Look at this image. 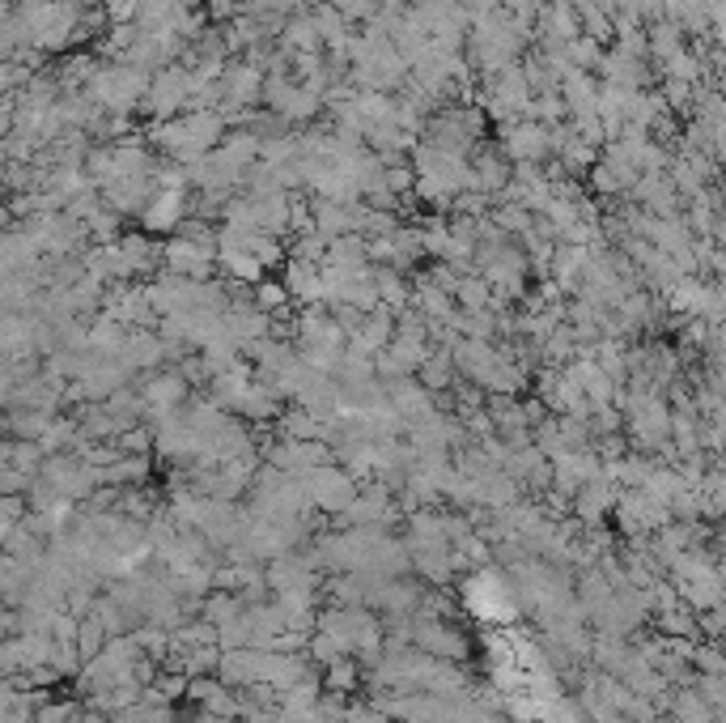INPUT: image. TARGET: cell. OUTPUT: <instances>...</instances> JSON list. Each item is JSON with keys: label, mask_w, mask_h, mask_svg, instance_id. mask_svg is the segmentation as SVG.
Returning <instances> with one entry per match:
<instances>
[{"label": "cell", "mask_w": 726, "mask_h": 723, "mask_svg": "<svg viewBox=\"0 0 726 723\" xmlns=\"http://www.w3.org/2000/svg\"><path fill=\"white\" fill-rule=\"evenodd\" d=\"M98 65H102V60H98L94 52H72V56H64L60 68H56V81H60L64 90H81L98 73Z\"/></svg>", "instance_id": "cell-27"}, {"label": "cell", "mask_w": 726, "mask_h": 723, "mask_svg": "<svg viewBox=\"0 0 726 723\" xmlns=\"http://www.w3.org/2000/svg\"><path fill=\"white\" fill-rule=\"evenodd\" d=\"M188 200L191 188H158L154 200L145 204V213H141L145 234H175V226L188 218Z\"/></svg>", "instance_id": "cell-11"}, {"label": "cell", "mask_w": 726, "mask_h": 723, "mask_svg": "<svg viewBox=\"0 0 726 723\" xmlns=\"http://www.w3.org/2000/svg\"><path fill=\"white\" fill-rule=\"evenodd\" d=\"M64 400V383L52 375H31L9 392V409H31V413H56Z\"/></svg>", "instance_id": "cell-12"}, {"label": "cell", "mask_w": 726, "mask_h": 723, "mask_svg": "<svg viewBox=\"0 0 726 723\" xmlns=\"http://www.w3.org/2000/svg\"><path fill=\"white\" fill-rule=\"evenodd\" d=\"M370 286H375L379 307H387V311H404V307H409L412 286L404 281L400 268H391V264H370Z\"/></svg>", "instance_id": "cell-20"}, {"label": "cell", "mask_w": 726, "mask_h": 723, "mask_svg": "<svg viewBox=\"0 0 726 723\" xmlns=\"http://www.w3.org/2000/svg\"><path fill=\"white\" fill-rule=\"evenodd\" d=\"M387 388V404L395 409V418L412 426V422H421V418H429V413H438V400L434 392H425L416 379H395V383H382Z\"/></svg>", "instance_id": "cell-13"}, {"label": "cell", "mask_w": 726, "mask_h": 723, "mask_svg": "<svg viewBox=\"0 0 726 723\" xmlns=\"http://www.w3.org/2000/svg\"><path fill=\"white\" fill-rule=\"evenodd\" d=\"M587 179H591V188H595L603 200H621V197H625V192H621V183L612 179V170H607V166L595 163L591 170H587Z\"/></svg>", "instance_id": "cell-38"}, {"label": "cell", "mask_w": 726, "mask_h": 723, "mask_svg": "<svg viewBox=\"0 0 726 723\" xmlns=\"http://www.w3.org/2000/svg\"><path fill=\"white\" fill-rule=\"evenodd\" d=\"M281 434L284 438H302V443H311V438H323V422L311 418L306 409H293V413H284L281 418Z\"/></svg>", "instance_id": "cell-33"}, {"label": "cell", "mask_w": 726, "mask_h": 723, "mask_svg": "<svg viewBox=\"0 0 726 723\" xmlns=\"http://www.w3.org/2000/svg\"><path fill=\"white\" fill-rule=\"evenodd\" d=\"M132 38H136V26L132 22H115L111 31H107V38H102V56H124L127 47H132Z\"/></svg>", "instance_id": "cell-35"}, {"label": "cell", "mask_w": 726, "mask_h": 723, "mask_svg": "<svg viewBox=\"0 0 726 723\" xmlns=\"http://www.w3.org/2000/svg\"><path fill=\"white\" fill-rule=\"evenodd\" d=\"M293 329H298L293 332L298 354H306V349H345V332H340L336 315L327 307H302Z\"/></svg>", "instance_id": "cell-7"}, {"label": "cell", "mask_w": 726, "mask_h": 723, "mask_svg": "<svg viewBox=\"0 0 726 723\" xmlns=\"http://www.w3.org/2000/svg\"><path fill=\"white\" fill-rule=\"evenodd\" d=\"M81 90H86V99L94 102L98 111H107V115H127L132 107H141V99H145V90H149V73L124 65V60H115V65H98V73L81 86Z\"/></svg>", "instance_id": "cell-1"}, {"label": "cell", "mask_w": 726, "mask_h": 723, "mask_svg": "<svg viewBox=\"0 0 726 723\" xmlns=\"http://www.w3.org/2000/svg\"><path fill=\"white\" fill-rule=\"evenodd\" d=\"M395 336V311H387V307H375L370 315H361V324L348 332L345 345L348 349H357V354H366V358H375L379 349H387V341Z\"/></svg>", "instance_id": "cell-16"}, {"label": "cell", "mask_w": 726, "mask_h": 723, "mask_svg": "<svg viewBox=\"0 0 726 723\" xmlns=\"http://www.w3.org/2000/svg\"><path fill=\"white\" fill-rule=\"evenodd\" d=\"M489 302H493V290H489V281L484 277H459V286H455V307H463V311H489Z\"/></svg>", "instance_id": "cell-30"}, {"label": "cell", "mask_w": 726, "mask_h": 723, "mask_svg": "<svg viewBox=\"0 0 726 723\" xmlns=\"http://www.w3.org/2000/svg\"><path fill=\"white\" fill-rule=\"evenodd\" d=\"M175 9H179V0H136L132 26H136V34L166 31V22H170V13H175Z\"/></svg>", "instance_id": "cell-28"}, {"label": "cell", "mask_w": 726, "mask_h": 723, "mask_svg": "<svg viewBox=\"0 0 726 723\" xmlns=\"http://www.w3.org/2000/svg\"><path fill=\"white\" fill-rule=\"evenodd\" d=\"M0 170H4V158H0Z\"/></svg>", "instance_id": "cell-42"}, {"label": "cell", "mask_w": 726, "mask_h": 723, "mask_svg": "<svg viewBox=\"0 0 726 723\" xmlns=\"http://www.w3.org/2000/svg\"><path fill=\"white\" fill-rule=\"evenodd\" d=\"M323 4H332L348 26H353V22H366V18L375 13V4H379V0H323Z\"/></svg>", "instance_id": "cell-37"}, {"label": "cell", "mask_w": 726, "mask_h": 723, "mask_svg": "<svg viewBox=\"0 0 726 723\" xmlns=\"http://www.w3.org/2000/svg\"><path fill=\"white\" fill-rule=\"evenodd\" d=\"M557 94L566 102L569 120H582V115H595V94H600V77L595 73H582V68H566Z\"/></svg>", "instance_id": "cell-17"}, {"label": "cell", "mask_w": 726, "mask_h": 723, "mask_svg": "<svg viewBox=\"0 0 726 723\" xmlns=\"http://www.w3.org/2000/svg\"><path fill=\"white\" fill-rule=\"evenodd\" d=\"M252 379L255 370L247 362H234L230 370H217L213 379H209V396H213V404L222 409V413H243V400L252 392Z\"/></svg>", "instance_id": "cell-15"}, {"label": "cell", "mask_w": 726, "mask_h": 723, "mask_svg": "<svg viewBox=\"0 0 726 723\" xmlns=\"http://www.w3.org/2000/svg\"><path fill=\"white\" fill-rule=\"evenodd\" d=\"M425 392H446V388H455V358H450V349L446 345H434L429 354H425V362L416 366V375H412Z\"/></svg>", "instance_id": "cell-21"}, {"label": "cell", "mask_w": 726, "mask_h": 723, "mask_svg": "<svg viewBox=\"0 0 726 723\" xmlns=\"http://www.w3.org/2000/svg\"><path fill=\"white\" fill-rule=\"evenodd\" d=\"M561 56H566V65H569V68L595 73V65H600V56H603V43L587 38V34H578V38H569L566 47H561Z\"/></svg>", "instance_id": "cell-31"}, {"label": "cell", "mask_w": 726, "mask_h": 723, "mask_svg": "<svg viewBox=\"0 0 726 723\" xmlns=\"http://www.w3.org/2000/svg\"><path fill=\"white\" fill-rule=\"evenodd\" d=\"M527 120H536V124H561V120H566V102H561V94H557V90H548V94H532Z\"/></svg>", "instance_id": "cell-34"}, {"label": "cell", "mask_w": 726, "mask_h": 723, "mask_svg": "<svg viewBox=\"0 0 726 723\" xmlns=\"http://www.w3.org/2000/svg\"><path fill=\"white\" fill-rule=\"evenodd\" d=\"M252 302L264 311V315H272V320H281L284 311H289V290H284L281 281H255V294H252Z\"/></svg>", "instance_id": "cell-32"}, {"label": "cell", "mask_w": 726, "mask_h": 723, "mask_svg": "<svg viewBox=\"0 0 726 723\" xmlns=\"http://www.w3.org/2000/svg\"><path fill=\"white\" fill-rule=\"evenodd\" d=\"M217 90H222V115L230 111H252L264 90V68H255L252 60H234L222 68L217 77Z\"/></svg>", "instance_id": "cell-6"}, {"label": "cell", "mask_w": 726, "mask_h": 723, "mask_svg": "<svg viewBox=\"0 0 726 723\" xmlns=\"http://www.w3.org/2000/svg\"><path fill=\"white\" fill-rule=\"evenodd\" d=\"M272 460L281 464V468H298V472H315L319 464H327V452L319 447L315 438H311V443H302V438H284L281 447L272 452Z\"/></svg>", "instance_id": "cell-24"}, {"label": "cell", "mask_w": 726, "mask_h": 723, "mask_svg": "<svg viewBox=\"0 0 726 723\" xmlns=\"http://www.w3.org/2000/svg\"><path fill=\"white\" fill-rule=\"evenodd\" d=\"M161 272H175V277H191V281H209L217 272V252L213 247H200L191 238L170 234L161 243Z\"/></svg>", "instance_id": "cell-3"}, {"label": "cell", "mask_w": 726, "mask_h": 723, "mask_svg": "<svg viewBox=\"0 0 726 723\" xmlns=\"http://www.w3.org/2000/svg\"><path fill=\"white\" fill-rule=\"evenodd\" d=\"M124 452H149V443H154V430L149 426H127L120 438H115Z\"/></svg>", "instance_id": "cell-39"}, {"label": "cell", "mask_w": 726, "mask_h": 723, "mask_svg": "<svg viewBox=\"0 0 726 723\" xmlns=\"http://www.w3.org/2000/svg\"><path fill=\"white\" fill-rule=\"evenodd\" d=\"M56 413H31V409H9L4 413V430L13 434V438H26V443H38L43 438V430L52 422Z\"/></svg>", "instance_id": "cell-29"}, {"label": "cell", "mask_w": 726, "mask_h": 723, "mask_svg": "<svg viewBox=\"0 0 726 723\" xmlns=\"http://www.w3.org/2000/svg\"><path fill=\"white\" fill-rule=\"evenodd\" d=\"M472 154L476 158H468V166H472V192H484L493 200L510 183V163H505V154L498 145H484V141L476 145Z\"/></svg>", "instance_id": "cell-14"}, {"label": "cell", "mask_w": 726, "mask_h": 723, "mask_svg": "<svg viewBox=\"0 0 726 723\" xmlns=\"http://www.w3.org/2000/svg\"><path fill=\"white\" fill-rule=\"evenodd\" d=\"M102 13H107L111 22H132V13H136V0H102Z\"/></svg>", "instance_id": "cell-41"}, {"label": "cell", "mask_w": 726, "mask_h": 723, "mask_svg": "<svg viewBox=\"0 0 726 723\" xmlns=\"http://www.w3.org/2000/svg\"><path fill=\"white\" fill-rule=\"evenodd\" d=\"M191 90H196L191 68L166 65L149 77V90H145V99H141V111H145V115H154V120H175V115H183V111H188Z\"/></svg>", "instance_id": "cell-2"}, {"label": "cell", "mask_w": 726, "mask_h": 723, "mask_svg": "<svg viewBox=\"0 0 726 723\" xmlns=\"http://www.w3.org/2000/svg\"><path fill=\"white\" fill-rule=\"evenodd\" d=\"M625 200H637V209L650 218H680V209H684V200L671 188L667 175H637V183L625 192Z\"/></svg>", "instance_id": "cell-9"}, {"label": "cell", "mask_w": 726, "mask_h": 723, "mask_svg": "<svg viewBox=\"0 0 726 723\" xmlns=\"http://www.w3.org/2000/svg\"><path fill=\"white\" fill-rule=\"evenodd\" d=\"M675 52H684V31L675 26V22H650V31H646V60H655V65L663 68Z\"/></svg>", "instance_id": "cell-22"}, {"label": "cell", "mask_w": 726, "mask_h": 723, "mask_svg": "<svg viewBox=\"0 0 726 723\" xmlns=\"http://www.w3.org/2000/svg\"><path fill=\"white\" fill-rule=\"evenodd\" d=\"M595 163H600V149L587 145V141H578L573 132L566 136V145L557 149V166H561V175H569V179H582Z\"/></svg>", "instance_id": "cell-25"}, {"label": "cell", "mask_w": 726, "mask_h": 723, "mask_svg": "<svg viewBox=\"0 0 726 723\" xmlns=\"http://www.w3.org/2000/svg\"><path fill=\"white\" fill-rule=\"evenodd\" d=\"M323 268H336V272H366L370 256H366V238L361 234H340L327 243L323 252Z\"/></svg>", "instance_id": "cell-19"}, {"label": "cell", "mask_w": 726, "mask_h": 723, "mask_svg": "<svg viewBox=\"0 0 726 723\" xmlns=\"http://www.w3.org/2000/svg\"><path fill=\"white\" fill-rule=\"evenodd\" d=\"M463 600H468V609H472L480 622H502V618L514 613L505 583L498 579V575H489V570H480L472 583L463 588Z\"/></svg>", "instance_id": "cell-10"}, {"label": "cell", "mask_w": 726, "mask_h": 723, "mask_svg": "<svg viewBox=\"0 0 726 723\" xmlns=\"http://www.w3.org/2000/svg\"><path fill=\"white\" fill-rule=\"evenodd\" d=\"M136 392H141V404H145V418H166V413L188 404L191 388L179 370H149Z\"/></svg>", "instance_id": "cell-5"}, {"label": "cell", "mask_w": 726, "mask_h": 723, "mask_svg": "<svg viewBox=\"0 0 726 723\" xmlns=\"http://www.w3.org/2000/svg\"><path fill=\"white\" fill-rule=\"evenodd\" d=\"M284 290H289V302L298 307H323V268L302 260H289L284 256Z\"/></svg>", "instance_id": "cell-18"}, {"label": "cell", "mask_w": 726, "mask_h": 723, "mask_svg": "<svg viewBox=\"0 0 726 723\" xmlns=\"http://www.w3.org/2000/svg\"><path fill=\"white\" fill-rule=\"evenodd\" d=\"M311 493H315L319 502H327V507H340L353 498V481L340 477L336 468H327V464H319L315 472H311Z\"/></svg>", "instance_id": "cell-26"}, {"label": "cell", "mask_w": 726, "mask_h": 723, "mask_svg": "<svg viewBox=\"0 0 726 723\" xmlns=\"http://www.w3.org/2000/svg\"><path fill=\"white\" fill-rule=\"evenodd\" d=\"M145 468H149V464L141 460V456H127V460H120L115 464V468H111V477H115V481H136V477H145Z\"/></svg>", "instance_id": "cell-40"}, {"label": "cell", "mask_w": 726, "mask_h": 723, "mask_svg": "<svg viewBox=\"0 0 726 723\" xmlns=\"http://www.w3.org/2000/svg\"><path fill=\"white\" fill-rule=\"evenodd\" d=\"M43 477H47V486H60V490H68V493L90 490V481H94L90 464H77V460H68V456H52V460L43 464Z\"/></svg>", "instance_id": "cell-23"}, {"label": "cell", "mask_w": 726, "mask_h": 723, "mask_svg": "<svg viewBox=\"0 0 726 723\" xmlns=\"http://www.w3.org/2000/svg\"><path fill=\"white\" fill-rule=\"evenodd\" d=\"M38 452H43L38 443H26V438H18V443L9 447V468L26 477V472H34V468H38Z\"/></svg>", "instance_id": "cell-36"}, {"label": "cell", "mask_w": 726, "mask_h": 723, "mask_svg": "<svg viewBox=\"0 0 726 723\" xmlns=\"http://www.w3.org/2000/svg\"><path fill=\"white\" fill-rule=\"evenodd\" d=\"M498 149L505 154V163H548V124L536 120H510L498 132Z\"/></svg>", "instance_id": "cell-4"}, {"label": "cell", "mask_w": 726, "mask_h": 723, "mask_svg": "<svg viewBox=\"0 0 726 723\" xmlns=\"http://www.w3.org/2000/svg\"><path fill=\"white\" fill-rule=\"evenodd\" d=\"M154 175H132V179H111V183H102L98 188V200L111 209V213H120V218H141L145 213V204L154 200Z\"/></svg>", "instance_id": "cell-8"}]
</instances>
